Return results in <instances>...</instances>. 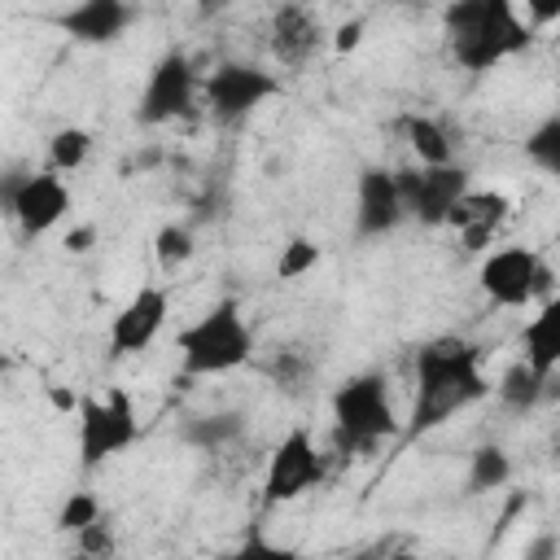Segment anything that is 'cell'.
<instances>
[{"label":"cell","mask_w":560,"mask_h":560,"mask_svg":"<svg viewBox=\"0 0 560 560\" xmlns=\"http://www.w3.org/2000/svg\"><path fill=\"white\" fill-rule=\"evenodd\" d=\"M363 44V18H350V22H341L337 31H332V48L337 52H354Z\"/></svg>","instance_id":"cell-28"},{"label":"cell","mask_w":560,"mask_h":560,"mask_svg":"<svg viewBox=\"0 0 560 560\" xmlns=\"http://www.w3.org/2000/svg\"><path fill=\"white\" fill-rule=\"evenodd\" d=\"M398 197H402V214L424 223V228H442L451 206L459 201V192L468 188V171L459 162H416V166H398Z\"/></svg>","instance_id":"cell-8"},{"label":"cell","mask_w":560,"mask_h":560,"mask_svg":"<svg viewBox=\"0 0 560 560\" xmlns=\"http://www.w3.org/2000/svg\"><path fill=\"white\" fill-rule=\"evenodd\" d=\"M525 158L538 166V171H560V118L547 114L529 136H525Z\"/></svg>","instance_id":"cell-23"},{"label":"cell","mask_w":560,"mask_h":560,"mask_svg":"<svg viewBox=\"0 0 560 560\" xmlns=\"http://www.w3.org/2000/svg\"><path fill=\"white\" fill-rule=\"evenodd\" d=\"M490 394L481 346L464 337H438L416 354V398H411V433H429L451 416L468 411Z\"/></svg>","instance_id":"cell-1"},{"label":"cell","mask_w":560,"mask_h":560,"mask_svg":"<svg viewBox=\"0 0 560 560\" xmlns=\"http://www.w3.org/2000/svg\"><path fill=\"white\" fill-rule=\"evenodd\" d=\"M175 346H179V368L188 376H223L254 359V328L245 324L236 298H219L175 337Z\"/></svg>","instance_id":"cell-3"},{"label":"cell","mask_w":560,"mask_h":560,"mask_svg":"<svg viewBox=\"0 0 560 560\" xmlns=\"http://www.w3.org/2000/svg\"><path fill=\"white\" fill-rule=\"evenodd\" d=\"M267 31H271V35H267V48H271V57H276L284 70H302V66L324 48V39H328L319 13H315L311 4H302V0H284V4L271 13V26H267Z\"/></svg>","instance_id":"cell-13"},{"label":"cell","mask_w":560,"mask_h":560,"mask_svg":"<svg viewBox=\"0 0 560 560\" xmlns=\"http://www.w3.org/2000/svg\"><path fill=\"white\" fill-rule=\"evenodd\" d=\"M201 96V79L188 61V52H162L153 61V70L144 74V88H140V101H136V118L144 127H162V122H175L184 114H192Z\"/></svg>","instance_id":"cell-9"},{"label":"cell","mask_w":560,"mask_h":560,"mask_svg":"<svg viewBox=\"0 0 560 560\" xmlns=\"http://www.w3.org/2000/svg\"><path fill=\"white\" fill-rule=\"evenodd\" d=\"M74 538H79V547H83L88 556H105V551H114V534H109L105 516H101V521H92L88 529H79Z\"/></svg>","instance_id":"cell-27"},{"label":"cell","mask_w":560,"mask_h":560,"mask_svg":"<svg viewBox=\"0 0 560 560\" xmlns=\"http://www.w3.org/2000/svg\"><path fill=\"white\" fill-rule=\"evenodd\" d=\"M153 254H158V262H162L166 271L184 267V262L197 254V236H192V228H184V223H166V228H158V236H153Z\"/></svg>","instance_id":"cell-24"},{"label":"cell","mask_w":560,"mask_h":560,"mask_svg":"<svg viewBox=\"0 0 560 560\" xmlns=\"http://www.w3.org/2000/svg\"><path fill=\"white\" fill-rule=\"evenodd\" d=\"M0 201H4V210L13 214V223L26 236L52 232L74 206L70 184L57 171H18V175H9L0 184Z\"/></svg>","instance_id":"cell-7"},{"label":"cell","mask_w":560,"mask_h":560,"mask_svg":"<svg viewBox=\"0 0 560 560\" xmlns=\"http://www.w3.org/2000/svg\"><path fill=\"white\" fill-rule=\"evenodd\" d=\"M521 359L542 376V381H551L556 376V368H560V302L556 298H547L542 306H538V315H529L525 319V328H521Z\"/></svg>","instance_id":"cell-17"},{"label":"cell","mask_w":560,"mask_h":560,"mask_svg":"<svg viewBox=\"0 0 560 560\" xmlns=\"http://www.w3.org/2000/svg\"><path fill=\"white\" fill-rule=\"evenodd\" d=\"M402 136H407V149L416 153V162L433 166V162H455V140L451 131L429 118V114H407L402 118Z\"/></svg>","instance_id":"cell-18"},{"label":"cell","mask_w":560,"mask_h":560,"mask_svg":"<svg viewBox=\"0 0 560 560\" xmlns=\"http://www.w3.org/2000/svg\"><path fill=\"white\" fill-rule=\"evenodd\" d=\"M92 521H101V499L88 494V490H74V494L61 503V512H57V529H66V534H79V529H88Z\"/></svg>","instance_id":"cell-26"},{"label":"cell","mask_w":560,"mask_h":560,"mask_svg":"<svg viewBox=\"0 0 560 560\" xmlns=\"http://www.w3.org/2000/svg\"><path fill=\"white\" fill-rule=\"evenodd\" d=\"M276 92H280V79L262 66H249V61H223L201 79V101H206L210 118H219V122L249 118Z\"/></svg>","instance_id":"cell-10"},{"label":"cell","mask_w":560,"mask_h":560,"mask_svg":"<svg viewBox=\"0 0 560 560\" xmlns=\"http://www.w3.org/2000/svg\"><path fill=\"white\" fill-rule=\"evenodd\" d=\"M508 214H512V201L503 197V192H477L472 184L459 192V201L451 206V214H446V223L442 228H451L459 241H464V249H486L490 241H494V232L508 223Z\"/></svg>","instance_id":"cell-15"},{"label":"cell","mask_w":560,"mask_h":560,"mask_svg":"<svg viewBox=\"0 0 560 560\" xmlns=\"http://www.w3.org/2000/svg\"><path fill=\"white\" fill-rule=\"evenodd\" d=\"M302 372H306V359H302V354H280V359H271V376H280L284 385H298Z\"/></svg>","instance_id":"cell-29"},{"label":"cell","mask_w":560,"mask_h":560,"mask_svg":"<svg viewBox=\"0 0 560 560\" xmlns=\"http://www.w3.org/2000/svg\"><path fill=\"white\" fill-rule=\"evenodd\" d=\"M477 284L494 306L521 311L529 302H538L542 293H551V267L538 249L529 245H503L490 249L477 267Z\"/></svg>","instance_id":"cell-6"},{"label":"cell","mask_w":560,"mask_h":560,"mask_svg":"<svg viewBox=\"0 0 560 560\" xmlns=\"http://www.w3.org/2000/svg\"><path fill=\"white\" fill-rule=\"evenodd\" d=\"M92 245H96V228H92V223H79V228L66 232V249H70V254H88Z\"/></svg>","instance_id":"cell-31"},{"label":"cell","mask_w":560,"mask_h":560,"mask_svg":"<svg viewBox=\"0 0 560 560\" xmlns=\"http://www.w3.org/2000/svg\"><path fill=\"white\" fill-rule=\"evenodd\" d=\"M402 197H398V179L385 166H363L354 179V232L363 241L389 236L402 223Z\"/></svg>","instance_id":"cell-14"},{"label":"cell","mask_w":560,"mask_h":560,"mask_svg":"<svg viewBox=\"0 0 560 560\" xmlns=\"http://www.w3.org/2000/svg\"><path fill=\"white\" fill-rule=\"evenodd\" d=\"M74 416H79V464L83 468H101L118 459L140 438L136 402L122 385H109L105 394H79Z\"/></svg>","instance_id":"cell-5"},{"label":"cell","mask_w":560,"mask_h":560,"mask_svg":"<svg viewBox=\"0 0 560 560\" xmlns=\"http://www.w3.org/2000/svg\"><path fill=\"white\" fill-rule=\"evenodd\" d=\"M442 39L455 66L481 74L525 52L534 31L525 26L512 0H451L442 9Z\"/></svg>","instance_id":"cell-2"},{"label":"cell","mask_w":560,"mask_h":560,"mask_svg":"<svg viewBox=\"0 0 560 560\" xmlns=\"http://www.w3.org/2000/svg\"><path fill=\"white\" fill-rule=\"evenodd\" d=\"M88 158H92V131H83V127H57L48 136V171L74 175Z\"/></svg>","instance_id":"cell-21"},{"label":"cell","mask_w":560,"mask_h":560,"mask_svg":"<svg viewBox=\"0 0 560 560\" xmlns=\"http://www.w3.org/2000/svg\"><path fill=\"white\" fill-rule=\"evenodd\" d=\"M319 258H324V249H319L311 236H293V241L280 245L276 276H280V280H302V276H311V271L319 267Z\"/></svg>","instance_id":"cell-25"},{"label":"cell","mask_w":560,"mask_h":560,"mask_svg":"<svg viewBox=\"0 0 560 560\" xmlns=\"http://www.w3.org/2000/svg\"><path fill=\"white\" fill-rule=\"evenodd\" d=\"M131 18V0H74L66 13H57V31L74 44H114L127 35Z\"/></svg>","instance_id":"cell-16"},{"label":"cell","mask_w":560,"mask_h":560,"mask_svg":"<svg viewBox=\"0 0 560 560\" xmlns=\"http://www.w3.org/2000/svg\"><path fill=\"white\" fill-rule=\"evenodd\" d=\"M324 481V455L311 438V429H289L271 459H267V472H262V499L267 503H293L302 499L306 490H315Z\"/></svg>","instance_id":"cell-11"},{"label":"cell","mask_w":560,"mask_h":560,"mask_svg":"<svg viewBox=\"0 0 560 560\" xmlns=\"http://www.w3.org/2000/svg\"><path fill=\"white\" fill-rule=\"evenodd\" d=\"M166 315H171V289L166 284H140L114 311V319H109V354L114 359H127V354L149 350L162 337Z\"/></svg>","instance_id":"cell-12"},{"label":"cell","mask_w":560,"mask_h":560,"mask_svg":"<svg viewBox=\"0 0 560 560\" xmlns=\"http://www.w3.org/2000/svg\"><path fill=\"white\" fill-rule=\"evenodd\" d=\"M547 556H556V538L547 534V538H538L529 551H525V560H547Z\"/></svg>","instance_id":"cell-33"},{"label":"cell","mask_w":560,"mask_h":560,"mask_svg":"<svg viewBox=\"0 0 560 560\" xmlns=\"http://www.w3.org/2000/svg\"><path fill=\"white\" fill-rule=\"evenodd\" d=\"M525 13L534 26H551L560 18V0H525Z\"/></svg>","instance_id":"cell-30"},{"label":"cell","mask_w":560,"mask_h":560,"mask_svg":"<svg viewBox=\"0 0 560 560\" xmlns=\"http://www.w3.org/2000/svg\"><path fill=\"white\" fill-rule=\"evenodd\" d=\"M48 398H52V407H57V411H66V416L79 407V394H74V389H66V385H48Z\"/></svg>","instance_id":"cell-32"},{"label":"cell","mask_w":560,"mask_h":560,"mask_svg":"<svg viewBox=\"0 0 560 560\" xmlns=\"http://www.w3.org/2000/svg\"><path fill=\"white\" fill-rule=\"evenodd\" d=\"M245 433V420L236 411H214V416H192L184 424V442L210 451V446H223V442H236Z\"/></svg>","instance_id":"cell-22"},{"label":"cell","mask_w":560,"mask_h":560,"mask_svg":"<svg viewBox=\"0 0 560 560\" xmlns=\"http://www.w3.org/2000/svg\"><path fill=\"white\" fill-rule=\"evenodd\" d=\"M332 429H337V442L350 451L394 438L402 424H398V411L389 398V381L381 372L346 376L332 389Z\"/></svg>","instance_id":"cell-4"},{"label":"cell","mask_w":560,"mask_h":560,"mask_svg":"<svg viewBox=\"0 0 560 560\" xmlns=\"http://www.w3.org/2000/svg\"><path fill=\"white\" fill-rule=\"evenodd\" d=\"M547 385H551V381H542L525 359H516V363L499 376L494 394H499L503 407H512V411H529V407H538V398L547 394Z\"/></svg>","instance_id":"cell-20"},{"label":"cell","mask_w":560,"mask_h":560,"mask_svg":"<svg viewBox=\"0 0 560 560\" xmlns=\"http://www.w3.org/2000/svg\"><path fill=\"white\" fill-rule=\"evenodd\" d=\"M508 481H512V455L503 446L490 442L468 455V477H464L468 494H490V490H503Z\"/></svg>","instance_id":"cell-19"}]
</instances>
